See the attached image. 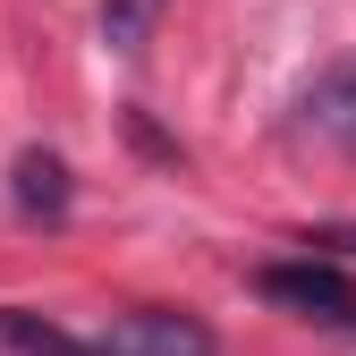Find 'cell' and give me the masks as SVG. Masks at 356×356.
I'll return each instance as SVG.
<instances>
[{
	"label": "cell",
	"instance_id": "277c9868",
	"mask_svg": "<svg viewBox=\"0 0 356 356\" xmlns=\"http://www.w3.org/2000/svg\"><path fill=\"white\" fill-rule=\"evenodd\" d=\"M305 127L331 136L339 153H356V60H339V68L314 76V94H305Z\"/></svg>",
	"mask_w": 356,
	"mask_h": 356
},
{
	"label": "cell",
	"instance_id": "6da1fadb",
	"mask_svg": "<svg viewBox=\"0 0 356 356\" xmlns=\"http://www.w3.org/2000/svg\"><path fill=\"white\" fill-rule=\"evenodd\" d=\"M254 289L289 305L305 323H331V331H356V280L331 272V263H272V272H254Z\"/></svg>",
	"mask_w": 356,
	"mask_h": 356
},
{
	"label": "cell",
	"instance_id": "8992f818",
	"mask_svg": "<svg viewBox=\"0 0 356 356\" xmlns=\"http://www.w3.org/2000/svg\"><path fill=\"white\" fill-rule=\"evenodd\" d=\"M161 9H170V0H102V42H111V51H145L153 26H161Z\"/></svg>",
	"mask_w": 356,
	"mask_h": 356
},
{
	"label": "cell",
	"instance_id": "52a82bcc",
	"mask_svg": "<svg viewBox=\"0 0 356 356\" xmlns=\"http://www.w3.org/2000/svg\"><path fill=\"white\" fill-rule=\"evenodd\" d=\"M305 246H339V254H356V229H305Z\"/></svg>",
	"mask_w": 356,
	"mask_h": 356
},
{
	"label": "cell",
	"instance_id": "7a4b0ae2",
	"mask_svg": "<svg viewBox=\"0 0 356 356\" xmlns=\"http://www.w3.org/2000/svg\"><path fill=\"white\" fill-rule=\"evenodd\" d=\"M94 356H220V339L178 305H136L94 339Z\"/></svg>",
	"mask_w": 356,
	"mask_h": 356
},
{
	"label": "cell",
	"instance_id": "5b68a950",
	"mask_svg": "<svg viewBox=\"0 0 356 356\" xmlns=\"http://www.w3.org/2000/svg\"><path fill=\"white\" fill-rule=\"evenodd\" d=\"M0 339H9L17 356H94V339L42 323V314H26V305H9V314H0Z\"/></svg>",
	"mask_w": 356,
	"mask_h": 356
},
{
	"label": "cell",
	"instance_id": "3957f363",
	"mask_svg": "<svg viewBox=\"0 0 356 356\" xmlns=\"http://www.w3.org/2000/svg\"><path fill=\"white\" fill-rule=\"evenodd\" d=\"M9 195H17L26 220H68V161L42 153V145H26V153L9 161Z\"/></svg>",
	"mask_w": 356,
	"mask_h": 356
}]
</instances>
